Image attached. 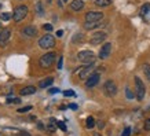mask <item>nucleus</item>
<instances>
[{
    "label": "nucleus",
    "instance_id": "nucleus-4",
    "mask_svg": "<svg viewBox=\"0 0 150 136\" xmlns=\"http://www.w3.org/2000/svg\"><path fill=\"white\" fill-rule=\"evenodd\" d=\"M39 45H40L41 48H52L55 45V39L54 36H51V35H44V36L41 37L40 40H39Z\"/></svg>",
    "mask_w": 150,
    "mask_h": 136
},
{
    "label": "nucleus",
    "instance_id": "nucleus-19",
    "mask_svg": "<svg viewBox=\"0 0 150 136\" xmlns=\"http://www.w3.org/2000/svg\"><path fill=\"white\" fill-rule=\"evenodd\" d=\"M98 7H108L112 4V0H94Z\"/></svg>",
    "mask_w": 150,
    "mask_h": 136
},
{
    "label": "nucleus",
    "instance_id": "nucleus-14",
    "mask_svg": "<svg viewBox=\"0 0 150 136\" xmlns=\"http://www.w3.org/2000/svg\"><path fill=\"white\" fill-rule=\"evenodd\" d=\"M36 92V88L33 85H28V87H23L22 89L19 91V95L22 96H26V95H32V94H35Z\"/></svg>",
    "mask_w": 150,
    "mask_h": 136
},
{
    "label": "nucleus",
    "instance_id": "nucleus-32",
    "mask_svg": "<svg viewBox=\"0 0 150 136\" xmlns=\"http://www.w3.org/2000/svg\"><path fill=\"white\" fill-rule=\"evenodd\" d=\"M7 102H8V103H19L21 100H19V99H13V98L10 96L8 99H7Z\"/></svg>",
    "mask_w": 150,
    "mask_h": 136
},
{
    "label": "nucleus",
    "instance_id": "nucleus-34",
    "mask_svg": "<svg viewBox=\"0 0 150 136\" xmlns=\"http://www.w3.org/2000/svg\"><path fill=\"white\" fill-rule=\"evenodd\" d=\"M68 107H69V109H72V110H77V104H76V103H70Z\"/></svg>",
    "mask_w": 150,
    "mask_h": 136
},
{
    "label": "nucleus",
    "instance_id": "nucleus-38",
    "mask_svg": "<svg viewBox=\"0 0 150 136\" xmlns=\"http://www.w3.org/2000/svg\"><path fill=\"white\" fill-rule=\"evenodd\" d=\"M19 136H29L28 132H19Z\"/></svg>",
    "mask_w": 150,
    "mask_h": 136
},
{
    "label": "nucleus",
    "instance_id": "nucleus-11",
    "mask_svg": "<svg viewBox=\"0 0 150 136\" xmlns=\"http://www.w3.org/2000/svg\"><path fill=\"white\" fill-rule=\"evenodd\" d=\"M98 82H99V74H98V73H92L91 76L87 78L86 87H87V88H94Z\"/></svg>",
    "mask_w": 150,
    "mask_h": 136
},
{
    "label": "nucleus",
    "instance_id": "nucleus-9",
    "mask_svg": "<svg viewBox=\"0 0 150 136\" xmlns=\"http://www.w3.org/2000/svg\"><path fill=\"white\" fill-rule=\"evenodd\" d=\"M110 54H112V44H110V43H105V44L100 47L99 58L100 59H106Z\"/></svg>",
    "mask_w": 150,
    "mask_h": 136
},
{
    "label": "nucleus",
    "instance_id": "nucleus-26",
    "mask_svg": "<svg viewBox=\"0 0 150 136\" xmlns=\"http://www.w3.org/2000/svg\"><path fill=\"white\" fill-rule=\"evenodd\" d=\"M125 95H127L128 99H134V94L131 92V89H129V87H125Z\"/></svg>",
    "mask_w": 150,
    "mask_h": 136
},
{
    "label": "nucleus",
    "instance_id": "nucleus-2",
    "mask_svg": "<svg viewBox=\"0 0 150 136\" xmlns=\"http://www.w3.org/2000/svg\"><path fill=\"white\" fill-rule=\"evenodd\" d=\"M77 58L80 62H83V63H87V65H91L94 63V61H95V55H94V52L92 51H80L77 55Z\"/></svg>",
    "mask_w": 150,
    "mask_h": 136
},
{
    "label": "nucleus",
    "instance_id": "nucleus-8",
    "mask_svg": "<svg viewBox=\"0 0 150 136\" xmlns=\"http://www.w3.org/2000/svg\"><path fill=\"white\" fill-rule=\"evenodd\" d=\"M106 37H108V35H106L105 32H95L94 35H92L90 43H91L92 45H96V44H99V43H103Z\"/></svg>",
    "mask_w": 150,
    "mask_h": 136
},
{
    "label": "nucleus",
    "instance_id": "nucleus-7",
    "mask_svg": "<svg viewBox=\"0 0 150 136\" xmlns=\"http://www.w3.org/2000/svg\"><path fill=\"white\" fill-rule=\"evenodd\" d=\"M103 14L99 11H90L86 14V22H92V21H102Z\"/></svg>",
    "mask_w": 150,
    "mask_h": 136
},
{
    "label": "nucleus",
    "instance_id": "nucleus-35",
    "mask_svg": "<svg viewBox=\"0 0 150 136\" xmlns=\"http://www.w3.org/2000/svg\"><path fill=\"white\" fill-rule=\"evenodd\" d=\"M58 127L62 129V131H66V125H65L64 123H58Z\"/></svg>",
    "mask_w": 150,
    "mask_h": 136
},
{
    "label": "nucleus",
    "instance_id": "nucleus-39",
    "mask_svg": "<svg viewBox=\"0 0 150 136\" xmlns=\"http://www.w3.org/2000/svg\"><path fill=\"white\" fill-rule=\"evenodd\" d=\"M103 125H105V123H103V121H100V123L98 124V127H99V129H100V128H103Z\"/></svg>",
    "mask_w": 150,
    "mask_h": 136
},
{
    "label": "nucleus",
    "instance_id": "nucleus-21",
    "mask_svg": "<svg viewBox=\"0 0 150 136\" xmlns=\"http://www.w3.org/2000/svg\"><path fill=\"white\" fill-rule=\"evenodd\" d=\"M35 10H36V14H37V15H43V4H41V1H37Z\"/></svg>",
    "mask_w": 150,
    "mask_h": 136
},
{
    "label": "nucleus",
    "instance_id": "nucleus-22",
    "mask_svg": "<svg viewBox=\"0 0 150 136\" xmlns=\"http://www.w3.org/2000/svg\"><path fill=\"white\" fill-rule=\"evenodd\" d=\"M143 73H145V76L150 80V65L149 63H146L143 65Z\"/></svg>",
    "mask_w": 150,
    "mask_h": 136
},
{
    "label": "nucleus",
    "instance_id": "nucleus-12",
    "mask_svg": "<svg viewBox=\"0 0 150 136\" xmlns=\"http://www.w3.org/2000/svg\"><path fill=\"white\" fill-rule=\"evenodd\" d=\"M103 25V21H92V22H86L84 23V29L86 30H92Z\"/></svg>",
    "mask_w": 150,
    "mask_h": 136
},
{
    "label": "nucleus",
    "instance_id": "nucleus-18",
    "mask_svg": "<svg viewBox=\"0 0 150 136\" xmlns=\"http://www.w3.org/2000/svg\"><path fill=\"white\" fill-rule=\"evenodd\" d=\"M52 82H54V80H52L51 77L44 78V80H41V81L39 82V87H40V88H47V87H50Z\"/></svg>",
    "mask_w": 150,
    "mask_h": 136
},
{
    "label": "nucleus",
    "instance_id": "nucleus-40",
    "mask_svg": "<svg viewBox=\"0 0 150 136\" xmlns=\"http://www.w3.org/2000/svg\"><path fill=\"white\" fill-rule=\"evenodd\" d=\"M62 1H68V0H62Z\"/></svg>",
    "mask_w": 150,
    "mask_h": 136
},
{
    "label": "nucleus",
    "instance_id": "nucleus-31",
    "mask_svg": "<svg viewBox=\"0 0 150 136\" xmlns=\"http://www.w3.org/2000/svg\"><path fill=\"white\" fill-rule=\"evenodd\" d=\"M145 131H150V118L145 121Z\"/></svg>",
    "mask_w": 150,
    "mask_h": 136
},
{
    "label": "nucleus",
    "instance_id": "nucleus-29",
    "mask_svg": "<svg viewBox=\"0 0 150 136\" xmlns=\"http://www.w3.org/2000/svg\"><path fill=\"white\" fill-rule=\"evenodd\" d=\"M129 135H131V128L127 127L125 129H124V132H123V135L121 136H129Z\"/></svg>",
    "mask_w": 150,
    "mask_h": 136
},
{
    "label": "nucleus",
    "instance_id": "nucleus-36",
    "mask_svg": "<svg viewBox=\"0 0 150 136\" xmlns=\"http://www.w3.org/2000/svg\"><path fill=\"white\" fill-rule=\"evenodd\" d=\"M62 61H64V59L59 58V61H58V69H62Z\"/></svg>",
    "mask_w": 150,
    "mask_h": 136
},
{
    "label": "nucleus",
    "instance_id": "nucleus-1",
    "mask_svg": "<svg viewBox=\"0 0 150 136\" xmlns=\"http://www.w3.org/2000/svg\"><path fill=\"white\" fill-rule=\"evenodd\" d=\"M146 95V88L145 84L139 77H135V96L138 100H143Z\"/></svg>",
    "mask_w": 150,
    "mask_h": 136
},
{
    "label": "nucleus",
    "instance_id": "nucleus-24",
    "mask_svg": "<svg viewBox=\"0 0 150 136\" xmlns=\"http://www.w3.org/2000/svg\"><path fill=\"white\" fill-rule=\"evenodd\" d=\"M150 13V4L147 3V4H143V7H142V15H146V14Z\"/></svg>",
    "mask_w": 150,
    "mask_h": 136
},
{
    "label": "nucleus",
    "instance_id": "nucleus-41",
    "mask_svg": "<svg viewBox=\"0 0 150 136\" xmlns=\"http://www.w3.org/2000/svg\"><path fill=\"white\" fill-rule=\"evenodd\" d=\"M0 30H1V26H0Z\"/></svg>",
    "mask_w": 150,
    "mask_h": 136
},
{
    "label": "nucleus",
    "instance_id": "nucleus-33",
    "mask_svg": "<svg viewBox=\"0 0 150 136\" xmlns=\"http://www.w3.org/2000/svg\"><path fill=\"white\" fill-rule=\"evenodd\" d=\"M48 92H50V94H58L59 89H58V88H50V89H48Z\"/></svg>",
    "mask_w": 150,
    "mask_h": 136
},
{
    "label": "nucleus",
    "instance_id": "nucleus-20",
    "mask_svg": "<svg viewBox=\"0 0 150 136\" xmlns=\"http://www.w3.org/2000/svg\"><path fill=\"white\" fill-rule=\"evenodd\" d=\"M86 125H87V128H90V129H91V128H94V127H95V120H94L92 117H88L86 120Z\"/></svg>",
    "mask_w": 150,
    "mask_h": 136
},
{
    "label": "nucleus",
    "instance_id": "nucleus-13",
    "mask_svg": "<svg viewBox=\"0 0 150 136\" xmlns=\"http://www.w3.org/2000/svg\"><path fill=\"white\" fill-rule=\"evenodd\" d=\"M22 33L28 37H35L37 35V29L35 26H26L22 29Z\"/></svg>",
    "mask_w": 150,
    "mask_h": 136
},
{
    "label": "nucleus",
    "instance_id": "nucleus-42",
    "mask_svg": "<svg viewBox=\"0 0 150 136\" xmlns=\"http://www.w3.org/2000/svg\"><path fill=\"white\" fill-rule=\"evenodd\" d=\"M0 7H1V4H0Z\"/></svg>",
    "mask_w": 150,
    "mask_h": 136
},
{
    "label": "nucleus",
    "instance_id": "nucleus-28",
    "mask_svg": "<svg viewBox=\"0 0 150 136\" xmlns=\"http://www.w3.org/2000/svg\"><path fill=\"white\" fill-rule=\"evenodd\" d=\"M64 95L65 96H76V94H74L72 89H68V91H65L64 92Z\"/></svg>",
    "mask_w": 150,
    "mask_h": 136
},
{
    "label": "nucleus",
    "instance_id": "nucleus-15",
    "mask_svg": "<svg viewBox=\"0 0 150 136\" xmlns=\"http://www.w3.org/2000/svg\"><path fill=\"white\" fill-rule=\"evenodd\" d=\"M83 7H84V1L83 0H73L72 3H70V8L73 11H80Z\"/></svg>",
    "mask_w": 150,
    "mask_h": 136
},
{
    "label": "nucleus",
    "instance_id": "nucleus-17",
    "mask_svg": "<svg viewBox=\"0 0 150 136\" xmlns=\"http://www.w3.org/2000/svg\"><path fill=\"white\" fill-rule=\"evenodd\" d=\"M57 127H58V123L55 121V118H50V121H48V125H47V129H48V132H55V129H57Z\"/></svg>",
    "mask_w": 150,
    "mask_h": 136
},
{
    "label": "nucleus",
    "instance_id": "nucleus-25",
    "mask_svg": "<svg viewBox=\"0 0 150 136\" xmlns=\"http://www.w3.org/2000/svg\"><path fill=\"white\" fill-rule=\"evenodd\" d=\"M11 17H13L11 14H8V13H3V14H1V17H0V19H1V21H8V19L11 18Z\"/></svg>",
    "mask_w": 150,
    "mask_h": 136
},
{
    "label": "nucleus",
    "instance_id": "nucleus-27",
    "mask_svg": "<svg viewBox=\"0 0 150 136\" xmlns=\"http://www.w3.org/2000/svg\"><path fill=\"white\" fill-rule=\"evenodd\" d=\"M30 109H32V106H25L22 109H18V113H28Z\"/></svg>",
    "mask_w": 150,
    "mask_h": 136
},
{
    "label": "nucleus",
    "instance_id": "nucleus-23",
    "mask_svg": "<svg viewBox=\"0 0 150 136\" xmlns=\"http://www.w3.org/2000/svg\"><path fill=\"white\" fill-rule=\"evenodd\" d=\"M83 39H84V36H83L81 33H77V35H74V37H73V43L74 44H77V41H83Z\"/></svg>",
    "mask_w": 150,
    "mask_h": 136
},
{
    "label": "nucleus",
    "instance_id": "nucleus-3",
    "mask_svg": "<svg viewBox=\"0 0 150 136\" xmlns=\"http://www.w3.org/2000/svg\"><path fill=\"white\" fill-rule=\"evenodd\" d=\"M26 15H28V7L26 6H18L17 8L14 10L13 19L15 21V22H19V21H22Z\"/></svg>",
    "mask_w": 150,
    "mask_h": 136
},
{
    "label": "nucleus",
    "instance_id": "nucleus-6",
    "mask_svg": "<svg viewBox=\"0 0 150 136\" xmlns=\"http://www.w3.org/2000/svg\"><path fill=\"white\" fill-rule=\"evenodd\" d=\"M103 89H105V94L108 96H110V98L117 94V85H116V82L113 80H108V81L105 82Z\"/></svg>",
    "mask_w": 150,
    "mask_h": 136
},
{
    "label": "nucleus",
    "instance_id": "nucleus-37",
    "mask_svg": "<svg viewBox=\"0 0 150 136\" xmlns=\"http://www.w3.org/2000/svg\"><path fill=\"white\" fill-rule=\"evenodd\" d=\"M62 35H64V30H58V32H57V36L58 37H61Z\"/></svg>",
    "mask_w": 150,
    "mask_h": 136
},
{
    "label": "nucleus",
    "instance_id": "nucleus-5",
    "mask_svg": "<svg viewBox=\"0 0 150 136\" xmlns=\"http://www.w3.org/2000/svg\"><path fill=\"white\" fill-rule=\"evenodd\" d=\"M55 61V52H47L40 58V66L41 68H50Z\"/></svg>",
    "mask_w": 150,
    "mask_h": 136
},
{
    "label": "nucleus",
    "instance_id": "nucleus-10",
    "mask_svg": "<svg viewBox=\"0 0 150 136\" xmlns=\"http://www.w3.org/2000/svg\"><path fill=\"white\" fill-rule=\"evenodd\" d=\"M92 70H94V63L87 65L86 68H83L79 72V77L81 78V80H84V78H88L92 74Z\"/></svg>",
    "mask_w": 150,
    "mask_h": 136
},
{
    "label": "nucleus",
    "instance_id": "nucleus-30",
    "mask_svg": "<svg viewBox=\"0 0 150 136\" xmlns=\"http://www.w3.org/2000/svg\"><path fill=\"white\" fill-rule=\"evenodd\" d=\"M43 29L50 32V30H52V25H50V23H44V25H43Z\"/></svg>",
    "mask_w": 150,
    "mask_h": 136
},
{
    "label": "nucleus",
    "instance_id": "nucleus-16",
    "mask_svg": "<svg viewBox=\"0 0 150 136\" xmlns=\"http://www.w3.org/2000/svg\"><path fill=\"white\" fill-rule=\"evenodd\" d=\"M10 35H11L10 29H1L0 30V43H6L10 39Z\"/></svg>",
    "mask_w": 150,
    "mask_h": 136
}]
</instances>
